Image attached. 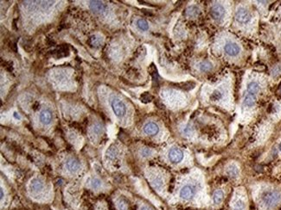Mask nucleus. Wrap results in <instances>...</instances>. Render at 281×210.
Listing matches in <instances>:
<instances>
[{"label": "nucleus", "instance_id": "24", "mask_svg": "<svg viewBox=\"0 0 281 210\" xmlns=\"http://www.w3.org/2000/svg\"><path fill=\"white\" fill-rule=\"evenodd\" d=\"M100 185H101V182L97 178H94L91 181V186L94 189H98V188H100Z\"/></svg>", "mask_w": 281, "mask_h": 210}, {"label": "nucleus", "instance_id": "8", "mask_svg": "<svg viewBox=\"0 0 281 210\" xmlns=\"http://www.w3.org/2000/svg\"><path fill=\"white\" fill-rule=\"evenodd\" d=\"M89 7L94 13H101L106 10V5L101 1H90Z\"/></svg>", "mask_w": 281, "mask_h": 210}, {"label": "nucleus", "instance_id": "21", "mask_svg": "<svg viewBox=\"0 0 281 210\" xmlns=\"http://www.w3.org/2000/svg\"><path fill=\"white\" fill-rule=\"evenodd\" d=\"M222 97H223V93L221 92V91H219V90H216V91H215L212 93L211 99L214 100V101H218V100H221V99L222 98Z\"/></svg>", "mask_w": 281, "mask_h": 210}, {"label": "nucleus", "instance_id": "19", "mask_svg": "<svg viewBox=\"0 0 281 210\" xmlns=\"http://www.w3.org/2000/svg\"><path fill=\"white\" fill-rule=\"evenodd\" d=\"M137 27H138V29L143 31L147 30V29H149L148 23H147L145 20H144V19H138L137 22Z\"/></svg>", "mask_w": 281, "mask_h": 210}, {"label": "nucleus", "instance_id": "18", "mask_svg": "<svg viewBox=\"0 0 281 210\" xmlns=\"http://www.w3.org/2000/svg\"><path fill=\"white\" fill-rule=\"evenodd\" d=\"M199 13V10L196 6H189L186 11V15L189 17H195Z\"/></svg>", "mask_w": 281, "mask_h": 210}, {"label": "nucleus", "instance_id": "17", "mask_svg": "<svg viewBox=\"0 0 281 210\" xmlns=\"http://www.w3.org/2000/svg\"><path fill=\"white\" fill-rule=\"evenodd\" d=\"M199 69L202 72H208L212 69V64L208 61L201 62L199 64Z\"/></svg>", "mask_w": 281, "mask_h": 210}, {"label": "nucleus", "instance_id": "9", "mask_svg": "<svg viewBox=\"0 0 281 210\" xmlns=\"http://www.w3.org/2000/svg\"><path fill=\"white\" fill-rule=\"evenodd\" d=\"M144 131L148 135H155L158 133V126L154 122H148L144 125Z\"/></svg>", "mask_w": 281, "mask_h": 210}, {"label": "nucleus", "instance_id": "7", "mask_svg": "<svg viewBox=\"0 0 281 210\" xmlns=\"http://www.w3.org/2000/svg\"><path fill=\"white\" fill-rule=\"evenodd\" d=\"M194 195H195V189L190 185L183 186L180 190V196L184 200L191 199Z\"/></svg>", "mask_w": 281, "mask_h": 210}, {"label": "nucleus", "instance_id": "28", "mask_svg": "<svg viewBox=\"0 0 281 210\" xmlns=\"http://www.w3.org/2000/svg\"><path fill=\"white\" fill-rule=\"evenodd\" d=\"M279 72H280L279 68L277 66V67L273 68V75L279 74Z\"/></svg>", "mask_w": 281, "mask_h": 210}, {"label": "nucleus", "instance_id": "14", "mask_svg": "<svg viewBox=\"0 0 281 210\" xmlns=\"http://www.w3.org/2000/svg\"><path fill=\"white\" fill-rule=\"evenodd\" d=\"M260 90V87L259 85V84L256 83V82H251L247 85V91H248V93H252V94L255 95V93L259 92Z\"/></svg>", "mask_w": 281, "mask_h": 210}, {"label": "nucleus", "instance_id": "29", "mask_svg": "<svg viewBox=\"0 0 281 210\" xmlns=\"http://www.w3.org/2000/svg\"><path fill=\"white\" fill-rule=\"evenodd\" d=\"M0 193H1V199H3V197H4V191H3V189H1Z\"/></svg>", "mask_w": 281, "mask_h": 210}, {"label": "nucleus", "instance_id": "23", "mask_svg": "<svg viewBox=\"0 0 281 210\" xmlns=\"http://www.w3.org/2000/svg\"><path fill=\"white\" fill-rule=\"evenodd\" d=\"M152 184H153V185H154L155 188H157V189H160L163 185V181L160 178L157 177V178H156L155 179L153 180V183H152Z\"/></svg>", "mask_w": 281, "mask_h": 210}, {"label": "nucleus", "instance_id": "13", "mask_svg": "<svg viewBox=\"0 0 281 210\" xmlns=\"http://www.w3.org/2000/svg\"><path fill=\"white\" fill-rule=\"evenodd\" d=\"M43 183L39 179H33L31 183V189L33 191H39L43 189Z\"/></svg>", "mask_w": 281, "mask_h": 210}, {"label": "nucleus", "instance_id": "2", "mask_svg": "<svg viewBox=\"0 0 281 210\" xmlns=\"http://www.w3.org/2000/svg\"><path fill=\"white\" fill-rule=\"evenodd\" d=\"M111 104H112V110L118 117H122L125 116V112H126V108H125V104L119 99L113 98Z\"/></svg>", "mask_w": 281, "mask_h": 210}, {"label": "nucleus", "instance_id": "11", "mask_svg": "<svg viewBox=\"0 0 281 210\" xmlns=\"http://www.w3.org/2000/svg\"><path fill=\"white\" fill-rule=\"evenodd\" d=\"M52 120V114L50 110H44L40 113V121L41 122L44 124H49L50 123Z\"/></svg>", "mask_w": 281, "mask_h": 210}, {"label": "nucleus", "instance_id": "3", "mask_svg": "<svg viewBox=\"0 0 281 210\" xmlns=\"http://www.w3.org/2000/svg\"><path fill=\"white\" fill-rule=\"evenodd\" d=\"M168 157L170 162H172L174 164H177V163H179L182 160L183 153L179 148H172L169 151Z\"/></svg>", "mask_w": 281, "mask_h": 210}, {"label": "nucleus", "instance_id": "15", "mask_svg": "<svg viewBox=\"0 0 281 210\" xmlns=\"http://www.w3.org/2000/svg\"><path fill=\"white\" fill-rule=\"evenodd\" d=\"M227 174L231 178H236L239 175V169L235 165H229L227 168Z\"/></svg>", "mask_w": 281, "mask_h": 210}, {"label": "nucleus", "instance_id": "10", "mask_svg": "<svg viewBox=\"0 0 281 210\" xmlns=\"http://www.w3.org/2000/svg\"><path fill=\"white\" fill-rule=\"evenodd\" d=\"M66 168L70 172H75L80 169V163L74 159H69L66 161Z\"/></svg>", "mask_w": 281, "mask_h": 210}, {"label": "nucleus", "instance_id": "4", "mask_svg": "<svg viewBox=\"0 0 281 210\" xmlns=\"http://www.w3.org/2000/svg\"><path fill=\"white\" fill-rule=\"evenodd\" d=\"M250 14L248 11L244 9V8H241L239 9L236 12V20H237L239 23H247L250 21Z\"/></svg>", "mask_w": 281, "mask_h": 210}, {"label": "nucleus", "instance_id": "27", "mask_svg": "<svg viewBox=\"0 0 281 210\" xmlns=\"http://www.w3.org/2000/svg\"><path fill=\"white\" fill-rule=\"evenodd\" d=\"M119 208L120 210H127V204L124 201H119Z\"/></svg>", "mask_w": 281, "mask_h": 210}, {"label": "nucleus", "instance_id": "12", "mask_svg": "<svg viewBox=\"0 0 281 210\" xmlns=\"http://www.w3.org/2000/svg\"><path fill=\"white\" fill-rule=\"evenodd\" d=\"M256 102V97L254 94H252V93H247L246 96H245V98H244V104L246 105L247 107H251V106H254V103Z\"/></svg>", "mask_w": 281, "mask_h": 210}, {"label": "nucleus", "instance_id": "6", "mask_svg": "<svg viewBox=\"0 0 281 210\" xmlns=\"http://www.w3.org/2000/svg\"><path fill=\"white\" fill-rule=\"evenodd\" d=\"M225 14V10L223 7L219 4H215L212 6L211 9V15L215 20H220L223 17Z\"/></svg>", "mask_w": 281, "mask_h": 210}, {"label": "nucleus", "instance_id": "20", "mask_svg": "<svg viewBox=\"0 0 281 210\" xmlns=\"http://www.w3.org/2000/svg\"><path fill=\"white\" fill-rule=\"evenodd\" d=\"M118 155V150L116 147H111L107 151V157L110 159H114Z\"/></svg>", "mask_w": 281, "mask_h": 210}, {"label": "nucleus", "instance_id": "1", "mask_svg": "<svg viewBox=\"0 0 281 210\" xmlns=\"http://www.w3.org/2000/svg\"><path fill=\"white\" fill-rule=\"evenodd\" d=\"M281 195L277 191L266 192L262 196L261 202L263 206L266 208H272L280 202Z\"/></svg>", "mask_w": 281, "mask_h": 210}, {"label": "nucleus", "instance_id": "31", "mask_svg": "<svg viewBox=\"0 0 281 210\" xmlns=\"http://www.w3.org/2000/svg\"><path fill=\"white\" fill-rule=\"evenodd\" d=\"M14 116H15V117L17 118V119H19V118H20V116H18V115H17V113H15V114H14Z\"/></svg>", "mask_w": 281, "mask_h": 210}, {"label": "nucleus", "instance_id": "16", "mask_svg": "<svg viewBox=\"0 0 281 210\" xmlns=\"http://www.w3.org/2000/svg\"><path fill=\"white\" fill-rule=\"evenodd\" d=\"M223 192L221 190H216V191L214 193V196H213V201L215 204L220 203L222 200H223Z\"/></svg>", "mask_w": 281, "mask_h": 210}, {"label": "nucleus", "instance_id": "25", "mask_svg": "<svg viewBox=\"0 0 281 210\" xmlns=\"http://www.w3.org/2000/svg\"><path fill=\"white\" fill-rule=\"evenodd\" d=\"M192 132H193V128L190 127V126H186L184 128H183V133L185 134H187V135H189V134H192Z\"/></svg>", "mask_w": 281, "mask_h": 210}, {"label": "nucleus", "instance_id": "30", "mask_svg": "<svg viewBox=\"0 0 281 210\" xmlns=\"http://www.w3.org/2000/svg\"><path fill=\"white\" fill-rule=\"evenodd\" d=\"M141 210H150L149 208H147V207H144V208H142V209Z\"/></svg>", "mask_w": 281, "mask_h": 210}, {"label": "nucleus", "instance_id": "32", "mask_svg": "<svg viewBox=\"0 0 281 210\" xmlns=\"http://www.w3.org/2000/svg\"><path fill=\"white\" fill-rule=\"evenodd\" d=\"M279 150H280V151H281V143H280V144H279Z\"/></svg>", "mask_w": 281, "mask_h": 210}, {"label": "nucleus", "instance_id": "22", "mask_svg": "<svg viewBox=\"0 0 281 210\" xmlns=\"http://www.w3.org/2000/svg\"><path fill=\"white\" fill-rule=\"evenodd\" d=\"M234 210H245V203L242 201L239 200L234 205Z\"/></svg>", "mask_w": 281, "mask_h": 210}, {"label": "nucleus", "instance_id": "5", "mask_svg": "<svg viewBox=\"0 0 281 210\" xmlns=\"http://www.w3.org/2000/svg\"><path fill=\"white\" fill-rule=\"evenodd\" d=\"M225 52L230 56H236L240 54L241 48L237 44L234 42H228L224 46Z\"/></svg>", "mask_w": 281, "mask_h": 210}, {"label": "nucleus", "instance_id": "26", "mask_svg": "<svg viewBox=\"0 0 281 210\" xmlns=\"http://www.w3.org/2000/svg\"><path fill=\"white\" fill-rule=\"evenodd\" d=\"M150 153H151V151L149 148H144L141 151V154L144 157H148V156H150Z\"/></svg>", "mask_w": 281, "mask_h": 210}]
</instances>
